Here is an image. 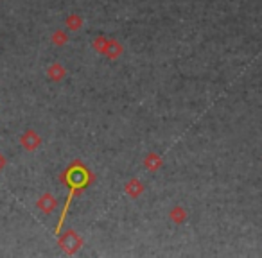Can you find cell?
Instances as JSON below:
<instances>
[{"mask_svg": "<svg viewBox=\"0 0 262 258\" xmlns=\"http://www.w3.org/2000/svg\"><path fill=\"white\" fill-rule=\"evenodd\" d=\"M6 163H8V160H6V156L2 153H0V172L4 170V167H6Z\"/></svg>", "mask_w": 262, "mask_h": 258, "instance_id": "obj_4", "label": "cell"}, {"mask_svg": "<svg viewBox=\"0 0 262 258\" xmlns=\"http://www.w3.org/2000/svg\"><path fill=\"white\" fill-rule=\"evenodd\" d=\"M40 137L32 131V129H29V131H25L24 135L20 137V144H22V147L25 149V151H34L38 145H40Z\"/></svg>", "mask_w": 262, "mask_h": 258, "instance_id": "obj_1", "label": "cell"}, {"mask_svg": "<svg viewBox=\"0 0 262 258\" xmlns=\"http://www.w3.org/2000/svg\"><path fill=\"white\" fill-rule=\"evenodd\" d=\"M63 68L60 67V65H52L51 68H49V75H51V79H61L63 77Z\"/></svg>", "mask_w": 262, "mask_h": 258, "instance_id": "obj_3", "label": "cell"}, {"mask_svg": "<svg viewBox=\"0 0 262 258\" xmlns=\"http://www.w3.org/2000/svg\"><path fill=\"white\" fill-rule=\"evenodd\" d=\"M56 206V201L52 196H49V194H45V196L40 197V201H38V208H40L41 211H45V213H51L52 210H54Z\"/></svg>", "mask_w": 262, "mask_h": 258, "instance_id": "obj_2", "label": "cell"}]
</instances>
